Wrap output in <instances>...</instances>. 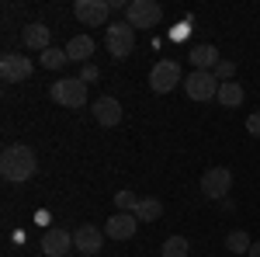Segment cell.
<instances>
[{"instance_id":"obj_14","label":"cell","mask_w":260,"mask_h":257,"mask_svg":"<svg viewBox=\"0 0 260 257\" xmlns=\"http://www.w3.org/2000/svg\"><path fill=\"white\" fill-rule=\"evenodd\" d=\"M90 108H94V119H98V125H104V129H111V125H118V122H121V101L111 98V94L98 98Z\"/></svg>"},{"instance_id":"obj_5","label":"cell","mask_w":260,"mask_h":257,"mask_svg":"<svg viewBox=\"0 0 260 257\" xmlns=\"http://www.w3.org/2000/svg\"><path fill=\"white\" fill-rule=\"evenodd\" d=\"M177 83H184V73H180L177 60H160L149 70V87H153L156 94H170Z\"/></svg>"},{"instance_id":"obj_1","label":"cell","mask_w":260,"mask_h":257,"mask_svg":"<svg viewBox=\"0 0 260 257\" xmlns=\"http://www.w3.org/2000/svg\"><path fill=\"white\" fill-rule=\"evenodd\" d=\"M35 167H39V160H35V150L31 146H24V142L4 146V153H0V174H4V181L24 184V181L35 174Z\"/></svg>"},{"instance_id":"obj_12","label":"cell","mask_w":260,"mask_h":257,"mask_svg":"<svg viewBox=\"0 0 260 257\" xmlns=\"http://www.w3.org/2000/svg\"><path fill=\"white\" fill-rule=\"evenodd\" d=\"M21 42H24V49L45 52V49H52V28H49V24H39V21H31V24L21 28Z\"/></svg>"},{"instance_id":"obj_8","label":"cell","mask_w":260,"mask_h":257,"mask_svg":"<svg viewBox=\"0 0 260 257\" xmlns=\"http://www.w3.org/2000/svg\"><path fill=\"white\" fill-rule=\"evenodd\" d=\"M233 188V170L229 167H208L201 174V195L212 198V202H222Z\"/></svg>"},{"instance_id":"obj_26","label":"cell","mask_w":260,"mask_h":257,"mask_svg":"<svg viewBox=\"0 0 260 257\" xmlns=\"http://www.w3.org/2000/svg\"><path fill=\"white\" fill-rule=\"evenodd\" d=\"M246 132H250V136H257V139H260V111H253V115L246 119Z\"/></svg>"},{"instance_id":"obj_19","label":"cell","mask_w":260,"mask_h":257,"mask_svg":"<svg viewBox=\"0 0 260 257\" xmlns=\"http://www.w3.org/2000/svg\"><path fill=\"white\" fill-rule=\"evenodd\" d=\"M250 247H253V240H250L246 230H233V233L225 237V250H233V257H246Z\"/></svg>"},{"instance_id":"obj_20","label":"cell","mask_w":260,"mask_h":257,"mask_svg":"<svg viewBox=\"0 0 260 257\" xmlns=\"http://www.w3.org/2000/svg\"><path fill=\"white\" fill-rule=\"evenodd\" d=\"M163 257H187L191 254V243H187V237H167L160 247Z\"/></svg>"},{"instance_id":"obj_16","label":"cell","mask_w":260,"mask_h":257,"mask_svg":"<svg viewBox=\"0 0 260 257\" xmlns=\"http://www.w3.org/2000/svg\"><path fill=\"white\" fill-rule=\"evenodd\" d=\"M187 63H191L194 70H215V66H219V49H215V45H194V49L187 52Z\"/></svg>"},{"instance_id":"obj_13","label":"cell","mask_w":260,"mask_h":257,"mask_svg":"<svg viewBox=\"0 0 260 257\" xmlns=\"http://www.w3.org/2000/svg\"><path fill=\"white\" fill-rule=\"evenodd\" d=\"M136 230H139V219L132 212H115L104 222V237H111V240H128V237H136Z\"/></svg>"},{"instance_id":"obj_9","label":"cell","mask_w":260,"mask_h":257,"mask_svg":"<svg viewBox=\"0 0 260 257\" xmlns=\"http://www.w3.org/2000/svg\"><path fill=\"white\" fill-rule=\"evenodd\" d=\"M73 250L83 254V257H101V250H104V230L90 226V222L77 226V233H73Z\"/></svg>"},{"instance_id":"obj_23","label":"cell","mask_w":260,"mask_h":257,"mask_svg":"<svg viewBox=\"0 0 260 257\" xmlns=\"http://www.w3.org/2000/svg\"><path fill=\"white\" fill-rule=\"evenodd\" d=\"M136 202H139V198L132 195V191H118V195H115V205H118V212H136Z\"/></svg>"},{"instance_id":"obj_24","label":"cell","mask_w":260,"mask_h":257,"mask_svg":"<svg viewBox=\"0 0 260 257\" xmlns=\"http://www.w3.org/2000/svg\"><path fill=\"white\" fill-rule=\"evenodd\" d=\"M187 35H191V18H187V21H180L177 28H174V32H170V39H174V42L187 39Z\"/></svg>"},{"instance_id":"obj_21","label":"cell","mask_w":260,"mask_h":257,"mask_svg":"<svg viewBox=\"0 0 260 257\" xmlns=\"http://www.w3.org/2000/svg\"><path fill=\"white\" fill-rule=\"evenodd\" d=\"M66 63H70L66 49H56V45H52V49H45V52H42V66H45V70H62Z\"/></svg>"},{"instance_id":"obj_18","label":"cell","mask_w":260,"mask_h":257,"mask_svg":"<svg viewBox=\"0 0 260 257\" xmlns=\"http://www.w3.org/2000/svg\"><path fill=\"white\" fill-rule=\"evenodd\" d=\"M243 98H246V91H243V83H236V80H229V83H222L219 87V104L222 108H240Z\"/></svg>"},{"instance_id":"obj_7","label":"cell","mask_w":260,"mask_h":257,"mask_svg":"<svg viewBox=\"0 0 260 257\" xmlns=\"http://www.w3.org/2000/svg\"><path fill=\"white\" fill-rule=\"evenodd\" d=\"M125 21L132 28H156L163 21V7L156 0H132L128 11H125Z\"/></svg>"},{"instance_id":"obj_17","label":"cell","mask_w":260,"mask_h":257,"mask_svg":"<svg viewBox=\"0 0 260 257\" xmlns=\"http://www.w3.org/2000/svg\"><path fill=\"white\" fill-rule=\"evenodd\" d=\"M132 216L139 219V222H156V219L163 216V202H160V198H139Z\"/></svg>"},{"instance_id":"obj_11","label":"cell","mask_w":260,"mask_h":257,"mask_svg":"<svg viewBox=\"0 0 260 257\" xmlns=\"http://www.w3.org/2000/svg\"><path fill=\"white\" fill-rule=\"evenodd\" d=\"M70 250H73V233L70 230H59V226L45 230V237H42V254L45 257H70Z\"/></svg>"},{"instance_id":"obj_22","label":"cell","mask_w":260,"mask_h":257,"mask_svg":"<svg viewBox=\"0 0 260 257\" xmlns=\"http://www.w3.org/2000/svg\"><path fill=\"white\" fill-rule=\"evenodd\" d=\"M212 73L219 77V83H229V80L236 77V63H233V60H219V66H215Z\"/></svg>"},{"instance_id":"obj_27","label":"cell","mask_w":260,"mask_h":257,"mask_svg":"<svg viewBox=\"0 0 260 257\" xmlns=\"http://www.w3.org/2000/svg\"><path fill=\"white\" fill-rule=\"evenodd\" d=\"M246 257H260V240L253 243V247H250V254H246Z\"/></svg>"},{"instance_id":"obj_25","label":"cell","mask_w":260,"mask_h":257,"mask_svg":"<svg viewBox=\"0 0 260 257\" xmlns=\"http://www.w3.org/2000/svg\"><path fill=\"white\" fill-rule=\"evenodd\" d=\"M101 77V70H98V66H94V63H87V66H83V70H80V80H83V83H94V80H98Z\"/></svg>"},{"instance_id":"obj_15","label":"cell","mask_w":260,"mask_h":257,"mask_svg":"<svg viewBox=\"0 0 260 257\" xmlns=\"http://www.w3.org/2000/svg\"><path fill=\"white\" fill-rule=\"evenodd\" d=\"M94 49H98V45H94L90 35H73V39L66 42V56H70V63H83V66L90 63Z\"/></svg>"},{"instance_id":"obj_4","label":"cell","mask_w":260,"mask_h":257,"mask_svg":"<svg viewBox=\"0 0 260 257\" xmlns=\"http://www.w3.org/2000/svg\"><path fill=\"white\" fill-rule=\"evenodd\" d=\"M219 77L212 73V70H191L187 80H184V91H187V98L191 101H212L219 98Z\"/></svg>"},{"instance_id":"obj_2","label":"cell","mask_w":260,"mask_h":257,"mask_svg":"<svg viewBox=\"0 0 260 257\" xmlns=\"http://www.w3.org/2000/svg\"><path fill=\"white\" fill-rule=\"evenodd\" d=\"M104 45H108L111 60H128L132 49H136V28L128 21H111L104 28Z\"/></svg>"},{"instance_id":"obj_10","label":"cell","mask_w":260,"mask_h":257,"mask_svg":"<svg viewBox=\"0 0 260 257\" xmlns=\"http://www.w3.org/2000/svg\"><path fill=\"white\" fill-rule=\"evenodd\" d=\"M31 70H35V63L28 60V56H18V52H7L0 60V77H4V83H21V80L31 77Z\"/></svg>"},{"instance_id":"obj_3","label":"cell","mask_w":260,"mask_h":257,"mask_svg":"<svg viewBox=\"0 0 260 257\" xmlns=\"http://www.w3.org/2000/svg\"><path fill=\"white\" fill-rule=\"evenodd\" d=\"M49 98L62 104V108H73V111H80L83 104H87V83L80 77H62L52 83V91H49Z\"/></svg>"},{"instance_id":"obj_28","label":"cell","mask_w":260,"mask_h":257,"mask_svg":"<svg viewBox=\"0 0 260 257\" xmlns=\"http://www.w3.org/2000/svg\"><path fill=\"white\" fill-rule=\"evenodd\" d=\"M70 257H77V254H70Z\"/></svg>"},{"instance_id":"obj_6","label":"cell","mask_w":260,"mask_h":257,"mask_svg":"<svg viewBox=\"0 0 260 257\" xmlns=\"http://www.w3.org/2000/svg\"><path fill=\"white\" fill-rule=\"evenodd\" d=\"M73 14H77V21H83L87 28H108L111 24V4L108 0H73Z\"/></svg>"}]
</instances>
